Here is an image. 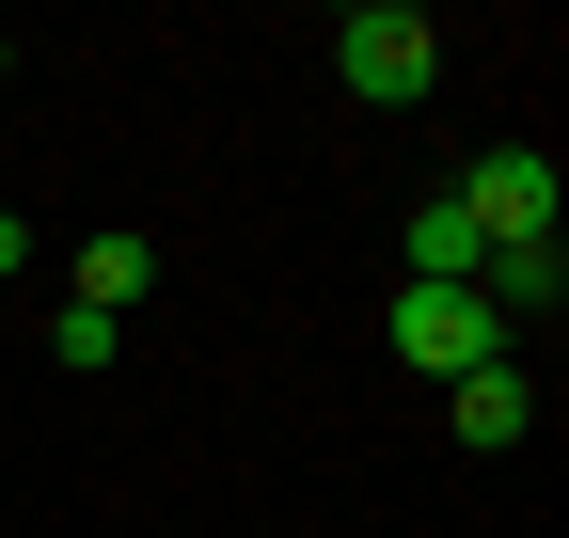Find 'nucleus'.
<instances>
[{
    "label": "nucleus",
    "instance_id": "nucleus-1",
    "mask_svg": "<svg viewBox=\"0 0 569 538\" xmlns=\"http://www.w3.org/2000/svg\"><path fill=\"white\" fill-rule=\"evenodd\" d=\"M332 80L365 111H411L427 80H443V32H427L411 0H365V17H332Z\"/></svg>",
    "mask_w": 569,
    "mask_h": 538
},
{
    "label": "nucleus",
    "instance_id": "nucleus-2",
    "mask_svg": "<svg viewBox=\"0 0 569 538\" xmlns=\"http://www.w3.org/2000/svg\"><path fill=\"white\" fill-rule=\"evenodd\" d=\"M396 365L411 380H475V365H507V317L475 286H396Z\"/></svg>",
    "mask_w": 569,
    "mask_h": 538
},
{
    "label": "nucleus",
    "instance_id": "nucleus-3",
    "mask_svg": "<svg viewBox=\"0 0 569 538\" xmlns=\"http://www.w3.org/2000/svg\"><path fill=\"white\" fill-rule=\"evenodd\" d=\"M459 222H475L490 253H522V238H553V159H538V143H490V159L459 175Z\"/></svg>",
    "mask_w": 569,
    "mask_h": 538
},
{
    "label": "nucleus",
    "instance_id": "nucleus-4",
    "mask_svg": "<svg viewBox=\"0 0 569 538\" xmlns=\"http://www.w3.org/2000/svg\"><path fill=\"white\" fill-rule=\"evenodd\" d=\"M475 269H490V238L459 222V190H427L411 207V286H475Z\"/></svg>",
    "mask_w": 569,
    "mask_h": 538
},
{
    "label": "nucleus",
    "instance_id": "nucleus-5",
    "mask_svg": "<svg viewBox=\"0 0 569 538\" xmlns=\"http://www.w3.org/2000/svg\"><path fill=\"white\" fill-rule=\"evenodd\" d=\"M475 301H490V317H538V301H569V253H553V238L490 253V269H475Z\"/></svg>",
    "mask_w": 569,
    "mask_h": 538
},
{
    "label": "nucleus",
    "instance_id": "nucleus-6",
    "mask_svg": "<svg viewBox=\"0 0 569 538\" xmlns=\"http://www.w3.org/2000/svg\"><path fill=\"white\" fill-rule=\"evenodd\" d=\"M142 286H159V238H127V222H111V238L80 253V317H127Z\"/></svg>",
    "mask_w": 569,
    "mask_h": 538
},
{
    "label": "nucleus",
    "instance_id": "nucleus-7",
    "mask_svg": "<svg viewBox=\"0 0 569 538\" xmlns=\"http://www.w3.org/2000/svg\"><path fill=\"white\" fill-rule=\"evenodd\" d=\"M443 396H459V444H522V412H538L522 365H475V380H443Z\"/></svg>",
    "mask_w": 569,
    "mask_h": 538
},
{
    "label": "nucleus",
    "instance_id": "nucleus-8",
    "mask_svg": "<svg viewBox=\"0 0 569 538\" xmlns=\"http://www.w3.org/2000/svg\"><path fill=\"white\" fill-rule=\"evenodd\" d=\"M111 332H127V317H80V301H63V317H48V365H80V380H96V365H111Z\"/></svg>",
    "mask_w": 569,
    "mask_h": 538
},
{
    "label": "nucleus",
    "instance_id": "nucleus-9",
    "mask_svg": "<svg viewBox=\"0 0 569 538\" xmlns=\"http://www.w3.org/2000/svg\"><path fill=\"white\" fill-rule=\"evenodd\" d=\"M17 269H32V222H17V207H0V286H17Z\"/></svg>",
    "mask_w": 569,
    "mask_h": 538
},
{
    "label": "nucleus",
    "instance_id": "nucleus-10",
    "mask_svg": "<svg viewBox=\"0 0 569 538\" xmlns=\"http://www.w3.org/2000/svg\"><path fill=\"white\" fill-rule=\"evenodd\" d=\"M0 80H17V32H0Z\"/></svg>",
    "mask_w": 569,
    "mask_h": 538
}]
</instances>
